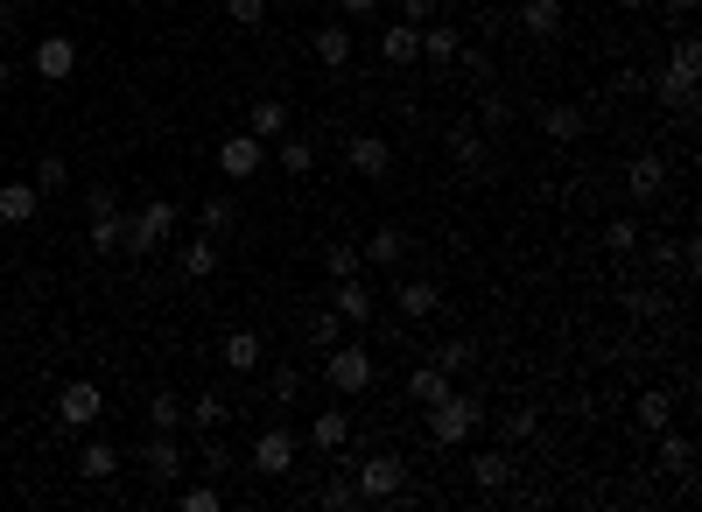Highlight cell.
Here are the masks:
<instances>
[{
    "instance_id": "17",
    "label": "cell",
    "mask_w": 702,
    "mask_h": 512,
    "mask_svg": "<svg viewBox=\"0 0 702 512\" xmlns=\"http://www.w3.org/2000/svg\"><path fill=\"white\" fill-rule=\"evenodd\" d=\"M309 50H317L323 71H345V64H352V28H337V22L317 28V36H309Z\"/></svg>"
},
{
    "instance_id": "12",
    "label": "cell",
    "mask_w": 702,
    "mask_h": 512,
    "mask_svg": "<svg viewBox=\"0 0 702 512\" xmlns=\"http://www.w3.org/2000/svg\"><path fill=\"white\" fill-rule=\"evenodd\" d=\"M625 190H633L639 204H653L667 190V162L661 155H633V162H625Z\"/></svg>"
},
{
    "instance_id": "49",
    "label": "cell",
    "mask_w": 702,
    "mask_h": 512,
    "mask_svg": "<svg viewBox=\"0 0 702 512\" xmlns=\"http://www.w3.org/2000/svg\"><path fill=\"white\" fill-rule=\"evenodd\" d=\"M183 512H218V485H190L183 491Z\"/></svg>"
},
{
    "instance_id": "47",
    "label": "cell",
    "mask_w": 702,
    "mask_h": 512,
    "mask_svg": "<svg viewBox=\"0 0 702 512\" xmlns=\"http://www.w3.org/2000/svg\"><path fill=\"white\" fill-rule=\"evenodd\" d=\"M226 14H232L239 28H260L267 22V0H226Z\"/></svg>"
},
{
    "instance_id": "56",
    "label": "cell",
    "mask_w": 702,
    "mask_h": 512,
    "mask_svg": "<svg viewBox=\"0 0 702 512\" xmlns=\"http://www.w3.org/2000/svg\"><path fill=\"white\" fill-rule=\"evenodd\" d=\"M0 295H8V281H0Z\"/></svg>"
},
{
    "instance_id": "52",
    "label": "cell",
    "mask_w": 702,
    "mask_h": 512,
    "mask_svg": "<svg viewBox=\"0 0 702 512\" xmlns=\"http://www.w3.org/2000/svg\"><path fill=\"white\" fill-rule=\"evenodd\" d=\"M625 309H633V316H661V295L639 289V295H625Z\"/></svg>"
},
{
    "instance_id": "4",
    "label": "cell",
    "mask_w": 702,
    "mask_h": 512,
    "mask_svg": "<svg viewBox=\"0 0 702 512\" xmlns=\"http://www.w3.org/2000/svg\"><path fill=\"white\" fill-rule=\"evenodd\" d=\"M477 421H485V408H477L471 394H443L436 408H429V435H436V443H471Z\"/></svg>"
},
{
    "instance_id": "46",
    "label": "cell",
    "mask_w": 702,
    "mask_h": 512,
    "mask_svg": "<svg viewBox=\"0 0 702 512\" xmlns=\"http://www.w3.org/2000/svg\"><path fill=\"white\" fill-rule=\"evenodd\" d=\"M604 246H611V253H633V246H639V225H633V218H611V225H604Z\"/></svg>"
},
{
    "instance_id": "24",
    "label": "cell",
    "mask_w": 702,
    "mask_h": 512,
    "mask_svg": "<svg viewBox=\"0 0 702 512\" xmlns=\"http://www.w3.org/2000/svg\"><path fill=\"white\" fill-rule=\"evenodd\" d=\"M471 485L477 491H506V485H513V457H499V449L471 457Z\"/></svg>"
},
{
    "instance_id": "48",
    "label": "cell",
    "mask_w": 702,
    "mask_h": 512,
    "mask_svg": "<svg viewBox=\"0 0 702 512\" xmlns=\"http://www.w3.org/2000/svg\"><path fill=\"white\" fill-rule=\"evenodd\" d=\"M204 471H212V477H226V471H232V449H226V443H212V435H204Z\"/></svg>"
},
{
    "instance_id": "9",
    "label": "cell",
    "mask_w": 702,
    "mask_h": 512,
    "mask_svg": "<svg viewBox=\"0 0 702 512\" xmlns=\"http://www.w3.org/2000/svg\"><path fill=\"white\" fill-rule=\"evenodd\" d=\"M331 309L345 316V323H380V303H372V289H366V274H352V281H331Z\"/></svg>"
},
{
    "instance_id": "36",
    "label": "cell",
    "mask_w": 702,
    "mask_h": 512,
    "mask_svg": "<svg viewBox=\"0 0 702 512\" xmlns=\"http://www.w3.org/2000/svg\"><path fill=\"white\" fill-rule=\"evenodd\" d=\"M148 428H155V435H176V428H183V400H176V394H155V400H148Z\"/></svg>"
},
{
    "instance_id": "38",
    "label": "cell",
    "mask_w": 702,
    "mask_h": 512,
    "mask_svg": "<svg viewBox=\"0 0 702 512\" xmlns=\"http://www.w3.org/2000/svg\"><path fill=\"white\" fill-rule=\"evenodd\" d=\"M667 71H675V78H689V85H702V42H695V36H681V42H675V56H667Z\"/></svg>"
},
{
    "instance_id": "57",
    "label": "cell",
    "mask_w": 702,
    "mask_h": 512,
    "mask_svg": "<svg viewBox=\"0 0 702 512\" xmlns=\"http://www.w3.org/2000/svg\"><path fill=\"white\" fill-rule=\"evenodd\" d=\"M562 8H570V0H562Z\"/></svg>"
},
{
    "instance_id": "30",
    "label": "cell",
    "mask_w": 702,
    "mask_h": 512,
    "mask_svg": "<svg viewBox=\"0 0 702 512\" xmlns=\"http://www.w3.org/2000/svg\"><path fill=\"white\" fill-rule=\"evenodd\" d=\"M541 133H548V141H584V113H576V105H548Z\"/></svg>"
},
{
    "instance_id": "29",
    "label": "cell",
    "mask_w": 702,
    "mask_h": 512,
    "mask_svg": "<svg viewBox=\"0 0 702 512\" xmlns=\"http://www.w3.org/2000/svg\"><path fill=\"white\" fill-rule=\"evenodd\" d=\"M113 471H119V449H113V443H85V457H78V477H92V485H106Z\"/></svg>"
},
{
    "instance_id": "55",
    "label": "cell",
    "mask_w": 702,
    "mask_h": 512,
    "mask_svg": "<svg viewBox=\"0 0 702 512\" xmlns=\"http://www.w3.org/2000/svg\"><path fill=\"white\" fill-rule=\"evenodd\" d=\"M675 8H695V0H675Z\"/></svg>"
},
{
    "instance_id": "53",
    "label": "cell",
    "mask_w": 702,
    "mask_h": 512,
    "mask_svg": "<svg viewBox=\"0 0 702 512\" xmlns=\"http://www.w3.org/2000/svg\"><path fill=\"white\" fill-rule=\"evenodd\" d=\"M8 85H14V64H8V56H0V92H8Z\"/></svg>"
},
{
    "instance_id": "44",
    "label": "cell",
    "mask_w": 702,
    "mask_h": 512,
    "mask_svg": "<svg viewBox=\"0 0 702 512\" xmlns=\"http://www.w3.org/2000/svg\"><path fill=\"white\" fill-rule=\"evenodd\" d=\"M639 421H647V428L661 435L667 421H675V408H667V394H639Z\"/></svg>"
},
{
    "instance_id": "32",
    "label": "cell",
    "mask_w": 702,
    "mask_h": 512,
    "mask_svg": "<svg viewBox=\"0 0 702 512\" xmlns=\"http://www.w3.org/2000/svg\"><path fill=\"white\" fill-rule=\"evenodd\" d=\"M457 50H464V36H457V28H443V22L429 28V22H422V56H429V64H450Z\"/></svg>"
},
{
    "instance_id": "37",
    "label": "cell",
    "mask_w": 702,
    "mask_h": 512,
    "mask_svg": "<svg viewBox=\"0 0 702 512\" xmlns=\"http://www.w3.org/2000/svg\"><path fill=\"white\" fill-rule=\"evenodd\" d=\"M226 414H232V408H226L218 394H204V400H190V408H183V421H197L204 435H218V428H226Z\"/></svg>"
},
{
    "instance_id": "18",
    "label": "cell",
    "mask_w": 702,
    "mask_h": 512,
    "mask_svg": "<svg viewBox=\"0 0 702 512\" xmlns=\"http://www.w3.org/2000/svg\"><path fill=\"white\" fill-rule=\"evenodd\" d=\"M394 309L408 316V323H422V316H436L443 309V295H436V281H400V295H394Z\"/></svg>"
},
{
    "instance_id": "15",
    "label": "cell",
    "mask_w": 702,
    "mask_h": 512,
    "mask_svg": "<svg viewBox=\"0 0 702 512\" xmlns=\"http://www.w3.org/2000/svg\"><path fill=\"white\" fill-rule=\"evenodd\" d=\"M42 210V190L36 183H0V225H28Z\"/></svg>"
},
{
    "instance_id": "50",
    "label": "cell",
    "mask_w": 702,
    "mask_h": 512,
    "mask_svg": "<svg viewBox=\"0 0 702 512\" xmlns=\"http://www.w3.org/2000/svg\"><path fill=\"white\" fill-rule=\"evenodd\" d=\"M400 22H414V28L436 22V0H400Z\"/></svg>"
},
{
    "instance_id": "31",
    "label": "cell",
    "mask_w": 702,
    "mask_h": 512,
    "mask_svg": "<svg viewBox=\"0 0 702 512\" xmlns=\"http://www.w3.org/2000/svg\"><path fill=\"white\" fill-rule=\"evenodd\" d=\"M303 337H309V344H317V351H331V344H337V337H345V316H337L331 303H323V309H317V316H309V323H303Z\"/></svg>"
},
{
    "instance_id": "20",
    "label": "cell",
    "mask_w": 702,
    "mask_h": 512,
    "mask_svg": "<svg viewBox=\"0 0 702 512\" xmlns=\"http://www.w3.org/2000/svg\"><path fill=\"white\" fill-rule=\"evenodd\" d=\"M661 471H667V477H689V471H695V443L675 428V421L661 428Z\"/></svg>"
},
{
    "instance_id": "40",
    "label": "cell",
    "mask_w": 702,
    "mask_h": 512,
    "mask_svg": "<svg viewBox=\"0 0 702 512\" xmlns=\"http://www.w3.org/2000/svg\"><path fill=\"white\" fill-rule=\"evenodd\" d=\"M64 183H71V162H64V155H42V162H36V190L50 197V190H64Z\"/></svg>"
},
{
    "instance_id": "26",
    "label": "cell",
    "mask_w": 702,
    "mask_h": 512,
    "mask_svg": "<svg viewBox=\"0 0 702 512\" xmlns=\"http://www.w3.org/2000/svg\"><path fill=\"white\" fill-rule=\"evenodd\" d=\"M176 267H183V274H190V281H204V274H218V239H212V232H204V239H190V246H183V253H176Z\"/></svg>"
},
{
    "instance_id": "39",
    "label": "cell",
    "mask_w": 702,
    "mask_h": 512,
    "mask_svg": "<svg viewBox=\"0 0 702 512\" xmlns=\"http://www.w3.org/2000/svg\"><path fill=\"white\" fill-rule=\"evenodd\" d=\"M267 394H275V408H295V400H303V372L275 366V372H267Z\"/></svg>"
},
{
    "instance_id": "23",
    "label": "cell",
    "mask_w": 702,
    "mask_h": 512,
    "mask_svg": "<svg viewBox=\"0 0 702 512\" xmlns=\"http://www.w3.org/2000/svg\"><path fill=\"white\" fill-rule=\"evenodd\" d=\"M246 133H260V141H281V133H289V105H281V99H253Z\"/></svg>"
},
{
    "instance_id": "42",
    "label": "cell",
    "mask_w": 702,
    "mask_h": 512,
    "mask_svg": "<svg viewBox=\"0 0 702 512\" xmlns=\"http://www.w3.org/2000/svg\"><path fill=\"white\" fill-rule=\"evenodd\" d=\"M352 505H366V499H358V485H352V477H331V485H323V512H352Z\"/></svg>"
},
{
    "instance_id": "19",
    "label": "cell",
    "mask_w": 702,
    "mask_h": 512,
    "mask_svg": "<svg viewBox=\"0 0 702 512\" xmlns=\"http://www.w3.org/2000/svg\"><path fill=\"white\" fill-rule=\"evenodd\" d=\"M218 366L226 372H260V337H253V330H232V337L218 344Z\"/></svg>"
},
{
    "instance_id": "34",
    "label": "cell",
    "mask_w": 702,
    "mask_h": 512,
    "mask_svg": "<svg viewBox=\"0 0 702 512\" xmlns=\"http://www.w3.org/2000/svg\"><path fill=\"white\" fill-rule=\"evenodd\" d=\"M197 225H204L212 239L232 232V225H239V204H232V197H204V204H197Z\"/></svg>"
},
{
    "instance_id": "27",
    "label": "cell",
    "mask_w": 702,
    "mask_h": 512,
    "mask_svg": "<svg viewBox=\"0 0 702 512\" xmlns=\"http://www.w3.org/2000/svg\"><path fill=\"white\" fill-rule=\"evenodd\" d=\"M345 435H352V414L345 408H323L317 421H309V443H317V449H345Z\"/></svg>"
},
{
    "instance_id": "1",
    "label": "cell",
    "mask_w": 702,
    "mask_h": 512,
    "mask_svg": "<svg viewBox=\"0 0 702 512\" xmlns=\"http://www.w3.org/2000/svg\"><path fill=\"white\" fill-rule=\"evenodd\" d=\"M169 232H176V204L169 197H148L133 218H119V253H155V246H169Z\"/></svg>"
},
{
    "instance_id": "21",
    "label": "cell",
    "mask_w": 702,
    "mask_h": 512,
    "mask_svg": "<svg viewBox=\"0 0 702 512\" xmlns=\"http://www.w3.org/2000/svg\"><path fill=\"white\" fill-rule=\"evenodd\" d=\"M380 56H386V64H414V56H422V28H414V22L380 28Z\"/></svg>"
},
{
    "instance_id": "5",
    "label": "cell",
    "mask_w": 702,
    "mask_h": 512,
    "mask_svg": "<svg viewBox=\"0 0 702 512\" xmlns=\"http://www.w3.org/2000/svg\"><path fill=\"white\" fill-rule=\"evenodd\" d=\"M323 380H331L337 394H366V386H372V351H366V344H345V337H337L331 351H323Z\"/></svg>"
},
{
    "instance_id": "6",
    "label": "cell",
    "mask_w": 702,
    "mask_h": 512,
    "mask_svg": "<svg viewBox=\"0 0 702 512\" xmlns=\"http://www.w3.org/2000/svg\"><path fill=\"white\" fill-rule=\"evenodd\" d=\"M28 64H36V78H42V85H64L71 71H78V42H71V36H36Z\"/></svg>"
},
{
    "instance_id": "7",
    "label": "cell",
    "mask_w": 702,
    "mask_h": 512,
    "mask_svg": "<svg viewBox=\"0 0 702 512\" xmlns=\"http://www.w3.org/2000/svg\"><path fill=\"white\" fill-rule=\"evenodd\" d=\"M260 162H267V141H260V133H226V141H218V169H226L232 183L260 176Z\"/></svg>"
},
{
    "instance_id": "35",
    "label": "cell",
    "mask_w": 702,
    "mask_h": 512,
    "mask_svg": "<svg viewBox=\"0 0 702 512\" xmlns=\"http://www.w3.org/2000/svg\"><path fill=\"white\" fill-rule=\"evenodd\" d=\"M323 274H331V281L366 274V253H358V246H323Z\"/></svg>"
},
{
    "instance_id": "45",
    "label": "cell",
    "mask_w": 702,
    "mask_h": 512,
    "mask_svg": "<svg viewBox=\"0 0 702 512\" xmlns=\"http://www.w3.org/2000/svg\"><path fill=\"white\" fill-rule=\"evenodd\" d=\"M499 428H506V443H527V435L541 428V414H534V408H513V414L499 421Z\"/></svg>"
},
{
    "instance_id": "8",
    "label": "cell",
    "mask_w": 702,
    "mask_h": 512,
    "mask_svg": "<svg viewBox=\"0 0 702 512\" xmlns=\"http://www.w3.org/2000/svg\"><path fill=\"white\" fill-rule=\"evenodd\" d=\"M253 471H260V477H289V471H295V435L267 421L260 443H253Z\"/></svg>"
},
{
    "instance_id": "2",
    "label": "cell",
    "mask_w": 702,
    "mask_h": 512,
    "mask_svg": "<svg viewBox=\"0 0 702 512\" xmlns=\"http://www.w3.org/2000/svg\"><path fill=\"white\" fill-rule=\"evenodd\" d=\"M352 485H358V499H372V505H380V499H400V491H408V463H400L394 449H372V457L352 471Z\"/></svg>"
},
{
    "instance_id": "25",
    "label": "cell",
    "mask_w": 702,
    "mask_h": 512,
    "mask_svg": "<svg viewBox=\"0 0 702 512\" xmlns=\"http://www.w3.org/2000/svg\"><path fill=\"white\" fill-rule=\"evenodd\" d=\"M653 99L675 105L681 119H695V105H702V99H695V85H689V78H675V71H661V78H653Z\"/></svg>"
},
{
    "instance_id": "28",
    "label": "cell",
    "mask_w": 702,
    "mask_h": 512,
    "mask_svg": "<svg viewBox=\"0 0 702 512\" xmlns=\"http://www.w3.org/2000/svg\"><path fill=\"white\" fill-rule=\"evenodd\" d=\"M450 155L464 162L471 176H485V127H450Z\"/></svg>"
},
{
    "instance_id": "14",
    "label": "cell",
    "mask_w": 702,
    "mask_h": 512,
    "mask_svg": "<svg viewBox=\"0 0 702 512\" xmlns=\"http://www.w3.org/2000/svg\"><path fill=\"white\" fill-rule=\"evenodd\" d=\"M358 253H366V267H400L408 260V232H400V225H372V239Z\"/></svg>"
},
{
    "instance_id": "54",
    "label": "cell",
    "mask_w": 702,
    "mask_h": 512,
    "mask_svg": "<svg viewBox=\"0 0 702 512\" xmlns=\"http://www.w3.org/2000/svg\"><path fill=\"white\" fill-rule=\"evenodd\" d=\"M625 8H633V14H639V8H653V0H625Z\"/></svg>"
},
{
    "instance_id": "41",
    "label": "cell",
    "mask_w": 702,
    "mask_h": 512,
    "mask_svg": "<svg viewBox=\"0 0 702 512\" xmlns=\"http://www.w3.org/2000/svg\"><path fill=\"white\" fill-rule=\"evenodd\" d=\"M506 119H513V105H506V92H485V99H477V127H485V133H499Z\"/></svg>"
},
{
    "instance_id": "51",
    "label": "cell",
    "mask_w": 702,
    "mask_h": 512,
    "mask_svg": "<svg viewBox=\"0 0 702 512\" xmlns=\"http://www.w3.org/2000/svg\"><path fill=\"white\" fill-rule=\"evenodd\" d=\"M337 8H345V22H372V14H380V0H337Z\"/></svg>"
},
{
    "instance_id": "16",
    "label": "cell",
    "mask_w": 702,
    "mask_h": 512,
    "mask_svg": "<svg viewBox=\"0 0 702 512\" xmlns=\"http://www.w3.org/2000/svg\"><path fill=\"white\" fill-rule=\"evenodd\" d=\"M520 28L541 36V42H556L562 36V0H520Z\"/></svg>"
},
{
    "instance_id": "22",
    "label": "cell",
    "mask_w": 702,
    "mask_h": 512,
    "mask_svg": "<svg viewBox=\"0 0 702 512\" xmlns=\"http://www.w3.org/2000/svg\"><path fill=\"white\" fill-rule=\"evenodd\" d=\"M408 394L422 400V408H436V400H443V394H457V386H450V372H443L436 358H429V366H414V372H408Z\"/></svg>"
},
{
    "instance_id": "33",
    "label": "cell",
    "mask_w": 702,
    "mask_h": 512,
    "mask_svg": "<svg viewBox=\"0 0 702 512\" xmlns=\"http://www.w3.org/2000/svg\"><path fill=\"white\" fill-rule=\"evenodd\" d=\"M429 358H436V366L457 380V372H471V366H477V344H471V337H450V344H436Z\"/></svg>"
},
{
    "instance_id": "13",
    "label": "cell",
    "mask_w": 702,
    "mask_h": 512,
    "mask_svg": "<svg viewBox=\"0 0 702 512\" xmlns=\"http://www.w3.org/2000/svg\"><path fill=\"white\" fill-rule=\"evenodd\" d=\"M345 162H352L358 176H386V169H394V148H386L380 133H352V141H345Z\"/></svg>"
},
{
    "instance_id": "43",
    "label": "cell",
    "mask_w": 702,
    "mask_h": 512,
    "mask_svg": "<svg viewBox=\"0 0 702 512\" xmlns=\"http://www.w3.org/2000/svg\"><path fill=\"white\" fill-rule=\"evenodd\" d=\"M281 169H289V176H309V169H317V148H309V141H281Z\"/></svg>"
},
{
    "instance_id": "3",
    "label": "cell",
    "mask_w": 702,
    "mask_h": 512,
    "mask_svg": "<svg viewBox=\"0 0 702 512\" xmlns=\"http://www.w3.org/2000/svg\"><path fill=\"white\" fill-rule=\"evenodd\" d=\"M99 414H106V394H99V380H71L64 394H56V428H64V435L99 428Z\"/></svg>"
},
{
    "instance_id": "11",
    "label": "cell",
    "mask_w": 702,
    "mask_h": 512,
    "mask_svg": "<svg viewBox=\"0 0 702 512\" xmlns=\"http://www.w3.org/2000/svg\"><path fill=\"white\" fill-rule=\"evenodd\" d=\"M92 253H119V197L113 190H92Z\"/></svg>"
},
{
    "instance_id": "10",
    "label": "cell",
    "mask_w": 702,
    "mask_h": 512,
    "mask_svg": "<svg viewBox=\"0 0 702 512\" xmlns=\"http://www.w3.org/2000/svg\"><path fill=\"white\" fill-rule=\"evenodd\" d=\"M141 471L155 477V485L183 477V449H176V435H155V428H148V443H141Z\"/></svg>"
}]
</instances>
